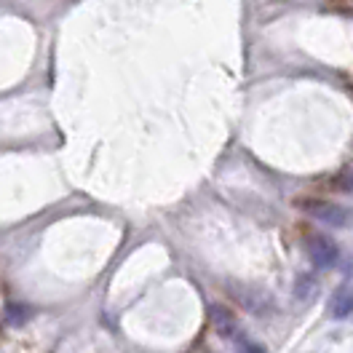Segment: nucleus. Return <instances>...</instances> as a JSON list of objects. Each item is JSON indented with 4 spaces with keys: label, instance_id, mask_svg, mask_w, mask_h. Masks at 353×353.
Segmentation results:
<instances>
[{
    "label": "nucleus",
    "instance_id": "1",
    "mask_svg": "<svg viewBox=\"0 0 353 353\" xmlns=\"http://www.w3.org/2000/svg\"><path fill=\"white\" fill-rule=\"evenodd\" d=\"M305 252H308V260L313 268L319 270H327L332 265L340 260V246L332 241L330 236L324 233H313L305 239Z\"/></svg>",
    "mask_w": 353,
    "mask_h": 353
},
{
    "label": "nucleus",
    "instance_id": "2",
    "mask_svg": "<svg viewBox=\"0 0 353 353\" xmlns=\"http://www.w3.org/2000/svg\"><path fill=\"white\" fill-rule=\"evenodd\" d=\"M310 217H316L319 222H324L327 228H348L353 222V212L340 206V203H330V201H319L308 206Z\"/></svg>",
    "mask_w": 353,
    "mask_h": 353
},
{
    "label": "nucleus",
    "instance_id": "3",
    "mask_svg": "<svg viewBox=\"0 0 353 353\" xmlns=\"http://www.w3.org/2000/svg\"><path fill=\"white\" fill-rule=\"evenodd\" d=\"M209 316H212V324H214V330L225 334V337H236L239 334V324H236V316H233V310L228 308V305H212L209 308Z\"/></svg>",
    "mask_w": 353,
    "mask_h": 353
},
{
    "label": "nucleus",
    "instance_id": "4",
    "mask_svg": "<svg viewBox=\"0 0 353 353\" xmlns=\"http://www.w3.org/2000/svg\"><path fill=\"white\" fill-rule=\"evenodd\" d=\"M351 313H353V287L337 289L330 303V316L332 319H348Z\"/></svg>",
    "mask_w": 353,
    "mask_h": 353
},
{
    "label": "nucleus",
    "instance_id": "5",
    "mask_svg": "<svg viewBox=\"0 0 353 353\" xmlns=\"http://www.w3.org/2000/svg\"><path fill=\"white\" fill-rule=\"evenodd\" d=\"M30 319H32V308L30 305H22V303H8L6 305V321L11 327H24Z\"/></svg>",
    "mask_w": 353,
    "mask_h": 353
},
{
    "label": "nucleus",
    "instance_id": "6",
    "mask_svg": "<svg viewBox=\"0 0 353 353\" xmlns=\"http://www.w3.org/2000/svg\"><path fill=\"white\" fill-rule=\"evenodd\" d=\"M236 351L239 353H268L260 343H254V340H243V337L236 340Z\"/></svg>",
    "mask_w": 353,
    "mask_h": 353
},
{
    "label": "nucleus",
    "instance_id": "7",
    "mask_svg": "<svg viewBox=\"0 0 353 353\" xmlns=\"http://www.w3.org/2000/svg\"><path fill=\"white\" fill-rule=\"evenodd\" d=\"M348 188H351V190H353V174L348 176Z\"/></svg>",
    "mask_w": 353,
    "mask_h": 353
}]
</instances>
